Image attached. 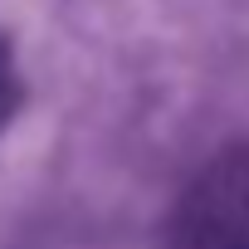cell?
<instances>
[{"instance_id": "1", "label": "cell", "mask_w": 249, "mask_h": 249, "mask_svg": "<svg viewBox=\"0 0 249 249\" xmlns=\"http://www.w3.org/2000/svg\"><path fill=\"white\" fill-rule=\"evenodd\" d=\"M166 249H249V142L220 152L176 200Z\"/></svg>"}, {"instance_id": "2", "label": "cell", "mask_w": 249, "mask_h": 249, "mask_svg": "<svg viewBox=\"0 0 249 249\" xmlns=\"http://www.w3.org/2000/svg\"><path fill=\"white\" fill-rule=\"evenodd\" d=\"M20 93H25V83H20V64H15V44H10V35L0 30V127L15 117V107H20Z\"/></svg>"}]
</instances>
